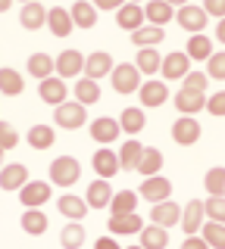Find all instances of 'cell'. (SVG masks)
<instances>
[{"mask_svg":"<svg viewBox=\"0 0 225 249\" xmlns=\"http://www.w3.org/2000/svg\"><path fill=\"white\" fill-rule=\"evenodd\" d=\"M206 78H213V81H225V50L213 53V56L206 59Z\"/></svg>","mask_w":225,"mask_h":249,"instance_id":"cell-44","label":"cell"},{"mask_svg":"<svg viewBox=\"0 0 225 249\" xmlns=\"http://www.w3.org/2000/svg\"><path fill=\"white\" fill-rule=\"evenodd\" d=\"M175 109L182 115H194V112H200V109H206V93H200V90H178L175 93Z\"/></svg>","mask_w":225,"mask_h":249,"instance_id":"cell-16","label":"cell"},{"mask_svg":"<svg viewBox=\"0 0 225 249\" xmlns=\"http://www.w3.org/2000/svg\"><path fill=\"white\" fill-rule=\"evenodd\" d=\"M141 249H166L169 246V231L166 228H157V224H150V228L141 231Z\"/></svg>","mask_w":225,"mask_h":249,"instance_id":"cell-30","label":"cell"},{"mask_svg":"<svg viewBox=\"0 0 225 249\" xmlns=\"http://www.w3.org/2000/svg\"><path fill=\"white\" fill-rule=\"evenodd\" d=\"M216 37L225 44V19H219V25H216Z\"/></svg>","mask_w":225,"mask_h":249,"instance_id":"cell-52","label":"cell"},{"mask_svg":"<svg viewBox=\"0 0 225 249\" xmlns=\"http://www.w3.org/2000/svg\"><path fill=\"white\" fill-rule=\"evenodd\" d=\"M182 231L184 237H194V233L200 231V224H204V202L200 199H188V206L182 209Z\"/></svg>","mask_w":225,"mask_h":249,"instance_id":"cell-15","label":"cell"},{"mask_svg":"<svg viewBox=\"0 0 225 249\" xmlns=\"http://www.w3.org/2000/svg\"><path fill=\"white\" fill-rule=\"evenodd\" d=\"M53 140H57V131L50 124H35L28 131V146H35V150H50Z\"/></svg>","mask_w":225,"mask_h":249,"instance_id":"cell-35","label":"cell"},{"mask_svg":"<svg viewBox=\"0 0 225 249\" xmlns=\"http://www.w3.org/2000/svg\"><path fill=\"white\" fill-rule=\"evenodd\" d=\"M19 25H22V28H28V31L44 28V25H47V10H44L38 0L25 3V6H22V13H19Z\"/></svg>","mask_w":225,"mask_h":249,"instance_id":"cell-18","label":"cell"},{"mask_svg":"<svg viewBox=\"0 0 225 249\" xmlns=\"http://www.w3.org/2000/svg\"><path fill=\"white\" fill-rule=\"evenodd\" d=\"M163 37H166V31L157 28V25H141L138 31H131V44L141 50V47H157Z\"/></svg>","mask_w":225,"mask_h":249,"instance_id":"cell-29","label":"cell"},{"mask_svg":"<svg viewBox=\"0 0 225 249\" xmlns=\"http://www.w3.org/2000/svg\"><path fill=\"white\" fill-rule=\"evenodd\" d=\"M200 237H204V243L209 249H225V224H219V221L200 224Z\"/></svg>","mask_w":225,"mask_h":249,"instance_id":"cell-37","label":"cell"},{"mask_svg":"<svg viewBox=\"0 0 225 249\" xmlns=\"http://www.w3.org/2000/svg\"><path fill=\"white\" fill-rule=\"evenodd\" d=\"M82 178V165L75 156H57L50 162V184L57 187H72Z\"/></svg>","mask_w":225,"mask_h":249,"instance_id":"cell-1","label":"cell"},{"mask_svg":"<svg viewBox=\"0 0 225 249\" xmlns=\"http://www.w3.org/2000/svg\"><path fill=\"white\" fill-rule=\"evenodd\" d=\"M91 3H94L97 10H119V6H125L128 0H91Z\"/></svg>","mask_w":225,"mask_h":249,"instance_id":"cell-49","label":"cell"},{"mask_svg":"<svg viewBox=\"0 0 225 249\" xmlns=\"http://www.w3.org/2000/svg\"><path fill=\"white\" fill-rule=\"evenodd\" d=\"M3 153H6V150H0V168H3Z\"/></svg>","mask_w":225,"mask_h":249,"instance_id":"cell-55","label":"cell"},{"mask_svg":"<svg viewBox=\"0 0 225 249\" xmlns=\"http://www.w3.org/2000/svg\"><path fill=\"white\" fill-rule=\"evenodd\" d=\"M116 22H119V28H128V31H138L144 25V10L138 3H125L116 10Z\"/></svg>","mask_w":225,"mask_h":249,"instance_id":"cell-23","label":"cell"},{"mask_svg":"<svg viewBox=\"0 0 225 249\" xmlns=\"http://www.w3.org/2000/svg\"><path fill=\"white\" fill-rule=\"evenodd\" d=\"M110 231L113 233H138V231H144V221H141L138 212H131V215H110Z\"/></svg>","mask_w":225,"mask_h":249,"instance_id":"cell-28","label":"cell"},{"mask_svg":"<svg viewBox=\"0 0 225 249\" xmlns=\"http://www.w3.org/2000/svg\"><path fill=\"white\" fill-rule=\"evenodd\" d=\"M94 249H122L119 243H116V240L113 237H100L97 240V243H94Z\"/></svg>","mask_w":225,"mask_h":249,"instance_id":"cell-51","label":"cell"},{"mask_svg":"<svg viewBox=\"0 0 225 249\" xmlns=\"http://www.w3.org/2000/svg\"><path fill=\"white\" fill-rule=\"evenodd\" d=\"M91 168L97 171V178L110 181L116 171H119V153H113V150H97L94 159H91Z\"/></svg>","mask_w":225,"mask_h":249,"instance_id":"cell-17","label":"cell"},{"mask_svg":"<svg viewBox=\"0 0 225 249\" xmlns=\"http://www.w3.org/2000/svg\"><path fill=\"white\" fill-rule=\"evenodd\" d=\"M141 156H144V146L138 143L135 137L125 140V143H122V150H119V168H125V171H138V162H141Z\"/></svg>","mask_w":225,"mask_h":249,"instance_id":"cell-27","label":"cell"},{"mask_svg":"<svg viewBox=\"0 0 225 249\" xmlns=\"http://www.w3.org/2000/svg\"><path fill=\"white\" fill-rule=\"evenodd\" d=\"M128 249H141V246H128Z\"/></svg>","mask_w":225,"mask_h":249,"instance_id":"cell-56","label":"cell"},{"mask_svg":"<svg viewBox=\"0 0 225 249\" xmlns=\"http://www.w3.org/2000/svg\"><path fill=\"white\" fill-rule=\"evenodd\" d=\"M204 184H206V193H209V196H225V168L222 165L209 168L206 178H204Z\"/></svg>","mask_w":225,"mask_h":249,"instance_id":"cell-42","label":"cell"},{"mask_svg":"<svg viewBox=\"0 0 225 249\" xmlns=\"http://www.w3.org/2000/svg\"><path fill=\"white\" fill-rule=\"evenodd\" d=\"M0 90H3L6 97H19V93L25 90V81H22V75L16 69H10V66L0 69Z\"/></svg>","mask_w":225,"mask_h":249,"instance_id":"cell-31","label":"cell"},{"mask_svg":"<svg viewBox=\"0 0 225 249\" xmlns=\"http://www.w3.org/2000/svg\"><path fill=\"white\" fill-rule=\"evenodd\" d=\"M110 199H113V187L110 181H91L88 184V196H84V202H88V209H103V206H110Z\"/></svg>","mask_w":225,"mask_h":249,"instance_id":"cell-21","label":"cell"},{"mask_svg":"<svg viewBox=\"0 0 225 249\" xmlns=\"http://www.w3.org/2000/svg\"><path fill=\"white\" fill-rule=\"evenodd\" d=\"M60 212H63L69 221H82L84 215H88V202H84L82 196H75V193H66V196H60Z\"/></svg>","mask_w":225,"mask_h":249,"instance_id":"cell-25","label":"cell"},{"mask_svg":"<svg viewBox=\"0 0 225 249\" xmlns=\"http://www.w3.org/2000/svg\"><path fill=\"white\" fill-rule=\"evenodd\" d=\"M182 249H209V246L204 243V237H197V233H194V237H184Z\"/></svg>","mask_w":225,"mask_h":249,"instance_id":"cell-50","label":"cell"},{"mask_svg":"<svg viewBox=\"0 0 225 249\" xmlns=\"http://www.w3.org/2000/svg\"><path fill=\"white\" fill-rule=\"evenodd\" d=\"M172 140L178 146H194L200 140V124L194 115H182L175 124H172Z\"/></svg>","mask_w":225,"mask_h":249,"instance_id":"cell-7","label":"cell"},{"mask_svg":"<svg viewBox=\"0 0 225 249\" xmlns=\"http://www.w3.org/2000/svg\"><path fill=\"white\" fill-rule=\"evenodd\" d=\"M200 6L206 10V16H216V19H225V0H204Z\"/></svg>","mask_w":225,"mask_h":249,"instance_id":"cell-48","label":"cell"},{"mask_svg":"<svg viewBox=\"0 0 225 249\" xmlns=\"http://www.w3.org/2000/svg\"><path fill=\"white\" fill-rule=\"evenodd\" d=\"M110 209H113V215H131V212H138V193L135 190H119L110 199Z\"/></svg>","mask_w":225,"mask_h":249,"instance_id":"cell-34","label":"cell"},{"mask_svg":"<svg viewBox=\"0 0 225 249\" xmlns=\"http://www.w3.org/2000/svg\"><path fill=\"white\" fill-rule=\"evenodd\" d=\"M53 62H57V78H63V81L84 72V56H82L79 50H63Z\"/></svg>","mask_w":225,"mask_h":249,"instance_id":"cell-11","label":"cell"},{"mask_svg":"<svg viewBox=\"0 0 225 249\" xmlns=\"http://www.w3.org/2000/svg\"><path fill=\"white\" fill-rule=\"evenodd\" d=\"M113 90L116 93H135L141 84H138V78H141V72H138L135 62H122V66H113Z\"/></svg>","mask_w":225,"mask_h":249,"instance_id":"cell-4","label":"cell"},{"mask_svg":"<svg viewBox=\"0 0 225 249\" xmlns=\"http://www.w3.org/2000/svg\"><path fill=\"white\" fill-rule=\"evenodd\" d=\"M138 72L141 75H157L160 72V66H163V56L157 50H153V47H141V50H138Z\"/></svg>","mask_w":225,"mask_h":249,"instance_id":"cell-32","label":"cell"},{"mask_svg":"<svg viewBox=\"0 0 225 249\" xmlns=\"http://www.w3.org/2000/svg\"><path fill=\"white\" fill-rule=\"evenodd\" d=\"M53 122H57L63 131H75V128H82V124L88 122V112H84V106L79 100H75V103H60L53 109Z\"/></svg>","mask_w":225,"mask_h":249,"instance_id":"cell-2","label":"cell"},{"mask_svg":"<svg viewBox=\"0 0 225 249\" xmlns=\"http://www.w3.org/2000/svg\"><path fill=\"white\" fill-rule=\"evenodd\" d=\"M138 93H141V103L144 106H163L169 100V88H166V81H144L141 88H138Z\"/></svg>","mask_w":225,"mask_h":249,"instance_id":"cell-20","label":"cell"},{"mask_svg":"<svg viewBox=\"0 0 225 249\" xmlns=\"http://www.w3.org/2000/svg\"><path fill=\"white\" fill-rule=\"evenodd\" d=\"M22 231L41 237V233L47 231V215H44L41 209H25V212H22Z\"/></svg>","mask_w":225,"mask_h":249,"instance_id":"cell-36","label":"cell"},{"mask_svg":"<svg viewBox=\"0 0 225 249\" xmlns=\"http://www.w3.org/2000/svg\"><path fill=\"white\" fill-rule=\"evenodd\" d=\"M160 168H163V153L157 150V146H144V156H141V162H138V171H141L144 178H153V175H160Z\"/></svg>","mask_w":225,"mask_h":249,"instance_id":"cell-33","label":"cell"},{"mask_svg":"<svg viewBox=\"0 0 225 249\" xmlns=\"http://www.w3.org/2000/svg\"><path fill=\"white\" fill-rule=\"evenodd\" d=\"M128 3H138V0H128Z\"/></svg>","mask_w":225,"mask_h":249,"instance_id":"cell-58","label":"cell"},{"mask_svg":"<svg viewBox=\"0 0 225 249\" xmlns=\"http://www.w3.org/2000/svg\"><path fill=\"white\" fill-rule=\"evenodd\" d=\"M69 16H72L75 28H94L97 25V6L88 3V0H75L72 10H69Z\"/></svg>","mask_w":225,"mask_h":249,"instance_id":"cell-19","label":"cell"},{"mask_svg":"<svg viewBox=\"0 0 225 249\" xmlns=\"http://www.w3.org/2000/svg\"><path fill=\"white\" fill-rule=\"evenodd\" d=\"M150 218H153V224L157 228H175L178 221H182V206L178 202H172V199H166V202H157V206L150 209Z\"/></svg>","mask_w":225,"mask_h":249,"instance_id":"cell-10","label":"cell"},{"mask_svg":"<svg viewBox=\"0 0 225 249\" xmlns=\"http://www.w3.org/2000/svg\"><path fill=\"white\" fill-rule=\"evenodd\" d=\"M88 131H91V137H94L97 143H113V140L122 134L119 119H110V115H100V119H94Z\"/></svg>","mask_w":225,"mask_h":249,"instance_id":"cell-13","label":"cell"},{"mask_svg":"<svg viewBox=\"0 0 225 249\" xmlns=\"http://www.w3.org/2000/svg\"><path fill=\"white\" fill-rule=\"evenodd\" d=\"M188 66H191V56L184 50H175L169 53V56H163V78L166 81H182L184 75H188Z\"/></svg>","mask_w":225,"mask_h":249,"instance_id":"cell-8","label":"cell"},{"mask_svg":"<svg viewBox=\"0 0 225 249\" xmlns=\"http://www.w3.org/2000/svg\"><path fill=\"white\" fill-rule=\"evenodd\" d=\"M53 72H57L53 56H47V53H32V56H28V75H32V78L44 81V78H50Z\"/></svg>","mask_w":225,"mask_h":249,"instance_id":"cell-26","label":"cell"},{"mask_svg":"<svg viewBox=\"0 0 225 249\" xmlns=\"http://www.w3.org/2000/svg\"><path fill=\"white\" fill-rule=\"evenodd\" d=\"M138 196L153 202V206H157V202H166L169 196H172V181H166L163 175H153V178H147V181H141Z\"/></svg>","mask_w":225,"mask_h":249,"instance_id":"cell-3","label":"cell"},{"mask_svg":"<svg viewBox=\"0 0 225 249\" xmlns=\"http://www.w3.org/2000/svg\"><path fill=\"white\" fill-rule=\"evenodd\" d=\"M84 237H88L84 228H82L79 221H72V224H66V228L60 231V246H63V249H82Z\"/></svg>","mask_w":225,"mask_h":249,"instance_id":"cell-39","label":"cell"},{"mask_svg":"<svg viewBox=\"0 0 225 249\" xmlns=\"http://www.w3.org/2000/svg\"><path fill=\"white\" fill-rule=\"evenodd\" d=\"M47 28L53 31L57 37H66L72 35V16H69V10H63V6H53V10H47Z\"/></svg>","mask_w":225,"mask_h":249,"instance_id":"cell-22","label":"cell"},{"mask_svg":"<svg viewBox=\"0 0 225 249\" xmlns=\"http://www.w3.org/2000/svg\"><path fill=\"white\" fill-rule=\"evenodd\" d=\"M184 90H206V75L204 72H188L184 75Z\"/></svg>","mask_w":225,"mask_h":249,"instance_id":"cell-47","label":"cell"},{"mask_svg":"<svg viewBox=\"0 0 225 249\" xmlns=\"http://www.w3.org/2000/svg\"><path fill=\"white\" fill-rule=\"evenodd\" d=\"M10 6H13V0H0V13H6Z\"/></svg>","mask_w":225,"mask_h":249,"instance_id":"cell-54","label":"cell"},{"mask_svg":"<svg viewBox=\"0 0 225 249\" xmlns=\"http://www.w3.org/2000/svg\"><path fill=\"white\" fill-rule=\"evenodd\" d=\"M113 72V56L103 50L91 53L88 59H84V78H91V81H100V78H106Z\"/></svg>","mask_w":225,"mask_h":249,"instance_id":"cell-14","label":"cell"},{"mask_svg":"<svg viewBox=\"0 0 225 249\" xmlns=\"http://www.w3.org/2000/svg\"><path fill=\"white\" fill-rule=\"evenodd\" d=\"M75 100H79L82 106H94L100 100V84L91 81V78H82V81L75 84Z\"/></svg>","mask_w":225,"mask_h":249,"instance_id":"cell-40","label":"cell"},{"mask_svg":"<svg viewBox=\"0 0 225 249\" xmlns=\"http://www.w3.org/2000/svg\"><path fill=\"white\" fill-rule=\"evenodd\" d=\"M163 3H169V6H188V0H163Z\"/></svg>","mask_w":225,"mask_h":249,"instance_id":"cell-53","label":"cell"},{"mask_svg":"<svg viewBox=\"0 0 225 249\" xmlns=\"http://www.w3.org/2000/svg\"><path fill=\"white\" fill-rule=\"evenodd\" d=\"M206 19H209V16H206L204 6H191V3L188 6H178V13H175V22L184 31H194V35H200V31L206 28Z\"/></svg>","mask_w":225,"mask_h":249,"instance_id":"cell-6","label":"cell"},{"mask_svg":"<svg viewBox=\"0 0 225 249\" xmlns=\"http://www.w3.org/2000/svg\"><path fill=\"white\" fill-rule=\"evenodd\" d=\"M206 112H209V115H216V119H222V115H225V90L213 93V97L206 100Z\"/></svg>","mask_w":225,"mask_h":249,"instance_id":"cell-46","label":"cell"},{"mask_svg":"<svg viewBox=\"0 0 225 249\" xmlns=\"http://www.w3.org/2000/svg\"><path fill=\"white\" fill-rule=\"evenodd\" d=\"M50 199V181H28L19 190V202L25 209H41Z\"/></svg>","mask_w":225,"mask_h":249,"instance_id":"cell-5","label":"cell"},{"mask_svg":"<svg viewBox=\"0 0 225 249\" xmlns=\"http://www.w3.org/2000/svg\"><path fill=\"white\" fill-rule=\"evenodd\" d=\"M144 19H150V25L163 28L166 22H172V19H175V10H172L169 3H163V0H150V3L144 6Z\"/></svg>","mask_w":225,"mask_h":249,"instance_id":"cell-24","label":"cell"},{"mask_svg":"<svg viewBox=\"0 0 225 249\" xmlns=\"http://www.w3.org/2000/svg\"><path fill=\"white\" fill-rule=\"evenodd\" d=\"M19 143V134L13 131L10 122H0V150H16Z\"/></svg>","mask_w":225,"mask_h":249,"instance_id":"cell-45","label":"cell"},{"mask_svg":"<svg viewBox=\"0 0 225 249\" xmlns=\"http://www.w3.org/2000/svg\"><path fill=\"white\" fill-rule=\"evenodd\" d=\"M22 3H32V0H22Z\"/></svg>","mask_w":225,"mask_h":249,"instance_id":"cell-57","label":"cell"},{"mask_svg":"<svg viewBox=\"0 0 225 249\" xmlns=\"http://www.w3.org/2000/svg\"><path fill=\"white\" fill-rule=\"evenodd\" d=\"M28 184V168L22 162H13V165H3L0 168V190H22Z\"/></svg>","mask_w":225,"mask_h":249,"instance_id":"cell-12","label":"cell"},{"mask_svg":"<svg viewBox=\"0 0 225 249\" xmlns=\"http://www.w3.org/2000/svg\"><path fill=\"white\" fill-rule=\"evenodd\" d=\"M38 97H41L47 106L57 109L60 103H66V81H63V78H57V75L44 78V81L38 84Z\"/></svg>","mask_w":225,"mask_h":249,"instance_id":"cell-9","label":"cell"},{"mask_svg":"<svg viewBox=\"0 0 225 249\" xmlns=\"http://www.w3.org/2000/svg\"><path fill=\"white\" fill-rule=\"evenodd\" d=\"M188 56L191 59H209L213 56V41L200 31V35H191V41H188Z\"/></svg>","mask_w":225,"mask_h":249,"instance_id":"cell-41","label":"cell"},{"mask_svg":"<svg viewBox=\"0 0 225 249\" xmlns=\"http://www.w3.org/2000/svg\"><path fill=\"white\" fill-rule=\"evenodd\" d=\"M204 215H209V221L225 224V196H209L204 202Z\"/></svg>","mask_w":225,"mask_h":249,"instance_id":"cell-43","label":"cell"},{"mask_svg":"<svg viewBox=\"0 0 225 249\" xmlns=\"http://www.w3.org/2000/svg\"><path fill=\"white\" fill-rule=\"evenodd\" d=\"M144 112L141 109H135V106H128V109H122V115H119V128L125 131V134H138V131H144Z\"/></svg>","mask_w":225,"mask_h":249,"instance_id":"cell-38","label":"cell"}]
</instances>
